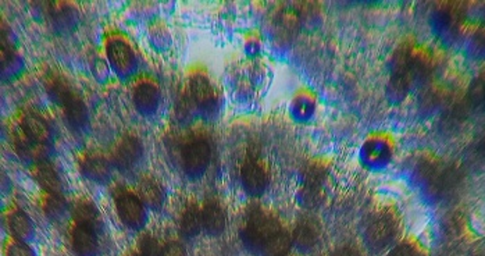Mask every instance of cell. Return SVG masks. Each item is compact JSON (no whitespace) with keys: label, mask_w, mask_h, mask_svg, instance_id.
I'll list each match as a JSON object with an SVG mask.
<instances>
[{"label":"cell","mask_w":485,"mask_h":256,"mask_svg":"<svg viewBox=\"0 0 485 256\" xmlns=\"http://www.w3.org/2000/svg\"><path fill=\"white\" fill-rule=\"evenodd\" d=\"M134 101L142 113H151L158 106L159 91L152 82H142L135 89Z\"/></svg>","instance_id":"cell-16"},{"label":"cell","mask_w":485,"mask_h":256,"mask_svg":"<svg viewBox=\"0 0 485 256\" xmlns=\"http://www.w3.org/2000/svg\"><path fill=\"white\" fill-rule=\"evenodd\" d=\"M279 231H282L279 222L274 216L262 210H253L248 216L242 240L248 247L260 251L263 244Z\"/></svg>","instance_id":"cell-3"},{"label":"cell","mask_w":485,"mask_h":256,"mask_svg":"<svg viewBox=\"0 0 485 256\" xmlns=\"http://www.w3.org/2000/svg\"><path fill=\"white\" fill-rule=\"evenodd\" d=\"M331 256H360L359 252L351 247H345V248H339L336 250Z\"/></svg>","instance_id":"cell-30"},{"label":"cell","mask_w":485,"mask_h":256,"mask_svg":"<svg viewBox=\"0 0 485 256\" xmlns=\"http://www.w3.org/2000/svg\"><path fill=\"white\" fill-rule=\"evenodd\" d=\"M52 132L44 119L38 115L27 113L14 129V145L20 155L27 158L44 156Z\"/></svg>","instance_id":"cell-1"},{"label":"cell","mask_w":485,"mask_h":256,"mask_svg":"<svg viewBox=\"0 0 485 256\" xmlns=\"http://www.w3.org/2000/svg\"><path fill=\"white\" fill-rule=\"evenodd\" d=\"M159 256H185V251L181 244L170 243L163 248Z\"/></svg>","instance_id":"cell-28"},{"label":"cell","mask_w":485,"mask_h":256,"mask_svg":"<svg viewBox=\"0 0 485 256\" xmlns=\"http://www.w3.org/2000/svg\"><path fill=\"white\" fill-rule=\"evenodd\" d=\"M115 207L120 219L130 227H139L145 220L142 200L132 192L120 190L115 193Z\"/></svg>","instance_id":"cell-5"},{"label":"cell","mask_w":485,"mask_h":256,"mask_svg":"<svg viewBox=\"0 0 485 256\" xmlns=\"http://www.w3.org/2000/svg\"><path fill=\"white\" fill-rule=\"evenodd\" d=\"M389 256H420L417 252V250L410 245V244H401L399 247H396Z\"/></svg>","instance_id":"cell-29"},{"label":"cell","mask_w":485,"mask_h":256,"mask_svg":"<svg viewBox=\"0 0 485 256\" xmlns=\"http://www.w3.org/2000/svg\"><path fill=\"white\" fill-rule=\"evenodd\" d=\"M141 156L142 145L139 139L134 135L122 136L113 151V160L120 170H128L134 167L141 159Z\"/></svg>","instance_id":"cell-7"},{"label":"cell","mask_w":485,"mask_h":256,"mask_svg":"<svg viewBox=\"0 0 485 256\" xmlns=\"http://www.w3.org/2000/svg\"><path fill=\"white\" fill-rule=\"evenodd\" d=\"M203 227L202 223V210L196 205H189L181 219V230L185 236L194 237L196 236L201 229Z\"/></svg>","instance_id":"cell-19"},{"label":"cell","mask_w":485,"mask_h":256,"mask_svg":"<svg viewBox=\"0 0 485 256\" xmlns=\"http://www.w3.org/2000/svg\"><path fill=\"white\" fill-rule=\"evenodd\" d=\"M396 233V223L388 213L378 215L369 224L366 231V241L372 250L379 251L386 247Z\"/></svg>","instance_id":"cell-6"},{"label":"cell","mask_w":485,"mask_h":256,"mask_svg":"<svg viewBox=\"0 0 485 256\" xmlns=\"http://www.w3.org/2000/svg\"><path fill=\"white\" fill-rule=\"evenodd\" d=\"M8 224L13 234L20 240L30 237L34 231L31 219L23 210H14L8 217Z\"/></svg>","instance_id":"cell-21"},{"label":"cell","mask_w":485,"mask_h":256,"mask_svg":"<svg viewBox=\"0 0 485 256\" xmlns=\"http://www.w3.org/2000/svg\"><path fill=\"white\" fill-rule=\"evenodd\" d=\"M73 247L78 256H95L98 252L96 229L87 224H77L73 231Z\"/></svg>","instance_id":"cell-9"},{"label":"cell","mask_w":485,"mask_h":256,"mask_svg":"<svg viewBox=\"0 0 485 256\" xmlns=\"http://www.w3.org/2000/svg\"><path fill=\"white\" fill-rule=\"evenodd\" d=\"M65 210V202L61 198V195L58 193H49L45 202V212L49 217H52L53 220L58 219L63 216Z\"/></svg>","instance_id":"cell-23"},{"label":"cell","mask_w":485,"mask_h":256,"mask_svg":"<svg viewBox=\"0 0 485 256\" xmlns=\"http://www.w3.org/2000/svg\"><path fill=\"white\" fill-rule=\"evenodd\" d=\"M202 223H203V229L210 236H218L224 231L225 213L222 207L215 200H209L205 203L202 209Z\"/></svg>","instance_id":"cell-14"},{"label":"cell","mask_w":485,"mask_h":256,"mask_svg":"<svg viewBox=\"0 0 485 256\" xmlns=\"http://www.w3.org/2000/svg\"><path fill=\"white\" fill-rule=\"evenodd\" d=\"M291 237L286 233L279 231L263 244L260 252L265 256H285L291 248Z\"/></svg>","instance_id":"cell-20"},{"label":"cell","mask_w":485,"mask_h":256,"mask_svg":"<svg viewBox=\"0 0 485 256\" xmlns=\"http://www.w3.org/2000/svg\"><path fill=\"white\" fill-rule=\"evenodd\" d=\"M7 256H34V252L21 241H14L8 245Z\"/></svg>","instance_id":"cell-27"},{"label":"cell","mask_w":485,"mask_h":256,"mask_svg":"<svg viewBox=\"0 0 485 256\" xmlns=\"http://www.w3.org/2000/svg\"><path fill=\"white\" fill-rule=\"evenodd\" d=\"M108 59L120 71H127L134 63V53L128 44L121 39L110 41L108 46Z\"/></svg>","instance_id":"cell-15"},{"label":"cell","mask_w":485,"mask_h":256,"mask_svg":"<svg viewBox=\"0 0 485 256\" xmlns=\"http://www.w3.org/2000/svg\"><path fill=\"white\" fill-rule=\"evenodd\" d=\"M46 87L51 98L61 106L70 124L82 127L88 120V109L75 88L65 78L56 74L48 78Z\"/></svg>","instance_id":"cell-2"},{"label":"cell","mask_w":485,"mask_h":256,"mask_svg":"<svg viewBox=\"0 0 485 256\" xmlns=\"http://www.w3.org/2000/svg\"><path fill=\"white\" fill-rule=\"evenodd\" d=\"M301 203L306 207H316L323 202V193L320 191V187H312L306 186V188L301 193Z\"/></svg>","instance_id":"cell-24"},{"label":"cell","mask_w":485,"mask_h":256,"mask_svg":"<svg viewBox=\"0 0 485 256\" xmlns=\"http://www.w3.org/2000/svg\"><path fill=\"white\" fill-rule=\"evenodd\" d=\"M189 92L194 102L203 110H210L217 102V95L213 85L209 82L208 78L198 75L192 78L189 85Z\"/></svg>","instance_id":"cell-11"},{"label":"cell","mask_w":485,"mask_h":256,"mask_svg":"<svg viewBox=\"0 0 485 256\" xmlns=\"http://www.w3.org/2000/svg\"><path fill=\"white\" fill-rule=\"evenodd\" d=\"M298 28V17L294 11H284L279 14L277 20V30L279 32L278 37L288 39V37H292L296 32Z\"/></svg>","instance_id":"cell-22"},{"label":"cell","mask_w":485,"mask_h":256,"mask_svg":"<svg viewBox=\"0 0 485 256\" xmlns=\"http://www.w3.org/2000/svg\"><path fill=\"white\" fill-rule=\"evenodd\" d=\"M139 199L145 203H148L152 207H159L164 199V191L162 186L155 179H142L138 187Z\"/></svg>","instance_id":"cell-18"},{"label":"cell","mask_w":485,"mask_h":256,"mask_svg":"<svg viewBox=\"0 0 485 256\" xmlns=\"http://www.w3.org/2000/svg\"><path fill=\"white\" fill-rule=\"evenodd\" d=\"M139 254L142 256H159L160 250L158 247V241L152 236H144L139 240Z\"/></svg>","instance_id":"cell-25"},{"label":"cell","mask_w":485,"mask_h":256,"mask_svg":"<svg viewBox=\"0 0 485 256\" xmlns=\"http://www.w3.org/2000/svg\"><path fill=\"white\" fill-rule=\"evenodd\" d=\"M320 236V227L319 223L312 219H303L298 223V226L294 230L292 241L298 245L301 250H310L316 245Z\"/></svg>","instance_id":"cell-12"},{"label":"cell","mask_w":485,"mask_h":256,"mask_svg":"<svg viewBox=\"0 0 485 256\" xmlns=\"http://www.w3.org/2000/svg\"><path fill=\"white\" fill-rule=\"evenodd\" d=\"M128 256H142V255H141V254H139V252H132V254H131V255H128Z\"/></svg>","instance_id":"cell-31"},{"label":"cell","mask_w":485,"mask_h":256,"mask_svg":"<svg viewBox=\"0 0 485 256\" xmlns=\"http://www.w3.org/2000/svg\"><path fill=\"white\" fill-rule=\"evenodd\" d=\"M242 186L251 195H260L269 186L267 170L258 160H248L241 170Z\"/></svg>","instance_id":"cell-8"},{"label":"cell","mask_w":485,"mask_h":256,"mask_svg":"<svg viewBox=\"0 0 485 256\" xmlns=\"http://www.w3.org/2000/svg\"><path fill=\"white\" fill-rule=\"evenodd\" d=\"M303 179H305L306 186L320 187V184H322V181H323L324 179L323 169L316 167V166H312V167L306 169V172H305V174H303Z\"/></svg>","instance_id":"cell-26"},{"label":"cell","mask_w":485,"mask_h":256,"mask_svg":"<svg viewBox=\"0 0 485 256\" xmlns=\"http://www.w3.org/2000/svg\"><path fill=\"white\" fill-rule=\"evenodd\" d=\"M32 176L37 183L48 192V193H58L61 195L63 184L58 173L56 172L53 165L49 162H39L32 169Z\"/></svg>","instance_id":"cell-13"},{"label":"cell","mask_w":485,"mask_h":256,"mask_svg":"<svg viewBox=\"0 0 485 256\" xmlns=\"http://www.w3.org/2000/svg\"><path fill=\"white\" fill-rule=\"evenodd\" d=\"M80 167L82 174L98 183H103L110 177V165L106 158L99 153H88L80 160Z\"/></svg>","instance_id":"cell-10"},{"label":"cell","mask_w":485,"mask_h":256,"mask_svg":"<svg viewBox=\"0 0 485 256\" xmlns=\"http://www.w3.org/2000/svg\"><path fill=\"white\" fill-rule=\"evenodd\" d=\"M77 224H87L96 229L101 223L99 210L91 200H78L73 209Z\"/></svg>","instance_id":"cell-17"},{"label":"cell","mask_w":485,"mask_h":256,"mask_svg":"<svg viewBox=\"0 0 485 256\" xmlns=\"http://www.w3.org/2000/svg\"><path fill=\"white\" fill-rule=\"evenodd\" d=\"M182 165L188 174L198 176L206 170L212 158V148L205 139H195L182 149Z\"/></svg>","instance_id":"cell-4"}]
</instances>
